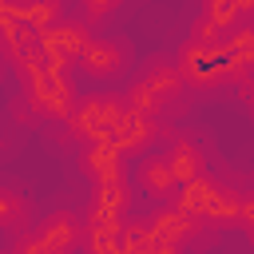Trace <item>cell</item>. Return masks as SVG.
<instances>
[{"instance_id": "1", "label": "cell", "mask_w": 254, "mask_h": 254, "mask_svg": "<svg viewBox=\"0 0 254 254\" xmlns=\"http://www.w3.org/2000/svg\"><path fill=\"white\" fill-rule=\"evenodd\" d=\"M179 71H183L187 83L210 87V83L234 75V52L222 40H198V36H190L183 44V52H179Z\"/></svg>"}, {"instance_id": "2", "label": "cell", "mask_w": 254, "mask_h": 254, "mask_svg": "<svg viewBox=\"0 0 254 254\" xmlns=\"http://www.w3.org/2000/svg\"><path fill=\"white\" fill-rule=\"evenodd\" d=\"M183 71L179 64H147L139 79H131V87L123 91V103L139 115H159L179 91H183Z\"/></svg>"}, {"instance_id": "3", "label": "cell", "mask_w": 254, "mask_h": 254, "mask_svg": "<svg viewBox=\"0 0 254 254\" xmlns=\"http://www.w3.org/2000/svg\"><path fill=\"white\" fill-rule=\"evenodd\" d=\"M123 115H127V103H123V99L91 95V99L75 103V111H71V119H67V131H71L75 139H83L87 147L111 143V135H115V127H119Z\"/></svg>"}, {"instance_id": "4", "label": "cell", "mask_w": 254, "mask_h": 254, "mask_svg": "<svg viewBox=\"0 0 254 254\" xmlns=\"http://www.w3.org/2000/svg\"><path fill=\"white\" fill-rule=\"evenodd\" d=\"M175 206L187 210V214H194V218H238V214H242V198H238L230 187H218V183H210V179L187 183Z\"/></svg>"}, {"instance_id": "5", "label": "cell", "mask_w": 254, "mask_h": 254, "mask_svg": "<svg viewBox=\"0 0 254 254\" xmlns=\"http://www.w3.org/2000/svg\"><path fill=\"white\" fill-rule=\"evenodd\" d=\"M87 44H91V32H87L83 20H60L48 32H40V52L60 71H67V64H79V56H83Z\"/></svg>"}, {"instance_id": "6", "label": "cell", "mask_w": 254, "mask_h": 254, "mask_svg": "<svg viewBox=\"0 0 254 254\" xmlns=\"http://www.w3.org/2000/svg\"><path fill=\"white\" fill-rule=\"evenodd\" d=\"M79 238H83V222L75 214H67V210L44 218L40 230L32 234V242L40 246V254H71L79 246Z\"/></svg>"}, {"instance_id": "7", "label": "cell", "mask_w": 254, "mask_h": 254, "mask_svg": "<svg viewBox=\"0 0 254 254\" xmlns=\"http://www.w3.org/2000/svg\"><path fill=\"white\" fill-rule=\"evenodd\" d=\"M159 135V123H155V115H139V111H131L127 107V115L119 119V127H115V135H111V143L123 151V155H139V151H147L151 147V139Z\"/></svg>"}, {"instance_id": "8", "label": "cell", "mask_w": 254, "mask_h": 254, "mask_svg": "<svg viewBox=\"0 0 254 254\" xmlns=\"http://www.w3.org/2000/svg\"><path fill=\"white\" fill-rule=\"evenodd\" d=\"M139 187L147 194H155V198H175L183 183H179V175H175L167 155H151V159L139 163Z\"/></svg>"}, {"instance_id": "9", "label": "cell", "mask_w": 254, "mask_h": 254, "mask_svg": "<svg viewBox=\"0 0 254 254\" xmlns=\"http://www.w3.org/2000/svg\"><path fill=\"white\" fill-rule=\"evenodd\" d=\"M0 8H4V16L20 20V24L36 28V32H48L52 24H60V0H28V4H20V0H0Z\"/></svg>"}, {"instance_id": "10", "label": "cell", "mask_w": 254, "mask_h": 254, "mask_svg": "<svg viewBox=\"0 0 254 254\" xmlns=\"http://www.w3.org/2000/svg\"><path fill=\"white\" fill-rule=\"evenodd\" d=\"M79 67L87 71V75H95V79H103V75H115L119 67H123V48L119 44H111V40H91L87 48H83V56H79Z\"/></svg>"}, {"instance_id": "11", "label": "cell", "mask_w": 254, "mask_h": 254, "mask_svg": "<svg viewBox=\"0 0 254 254\" xmlns=\"http://www.w3.org/2000/svg\"><path fill=\"white\" fill-rule=\"evenodd\" d=\"M123 206H127V187H123V183L95 187L87 226H115V222H119V214H123Z\"/></svg>"}, {"instance_id": "12", "label": "cell", "mask_w": 254, "mask_h": 254, "mask_svg": "<svg viewBox=\"0 0 254 254\" xmlns=\"http://www.w3.org/2000/svg\"><path fill=\"white\" fill-rule=\"evenodd\" d=\"M119 159L123 151L115 143H95L83 151V171L95 179V187H107V183H119Z\"/></svg>"}, {"instance_id": "13", "label": "cell", "mask_w": 254, "mask_h": 254, "mask_svg": "<svg viewBox=\"0 0 254 254\" xmlns=\"http://www.w3.org/2000/svg\"><path fill=\"white\" fill-rule=\"evenodd\" d=\"M167 159H171V167H175V175H179L183 187L194 183V179H202V147H194L190 139H175V147L167 151Z\"/></svg>"}, {"instance_id": "14", "label": "cell", "mask_w": 254, "mask_h": 254, "mask_svg": "<svg viewBox=\"0 0 254 254\" xmlns=\"http://www.w3.org/2000/svg\"><path fill=\"white\" fill-rule=\"evenodd\" d=\"M24 222H28V206H24V198H20L16 190H0V226L20 230Z\"/></svg>"}, {"instance_id": "15", "label": "cell", "mask_w": 254, "mask_h": 254, "mask_svg": "<svg viewBox=\"0 0 254 254\" xmlns=\"http://www.w3.org/2000/svg\"><path fill=\"white\" fill-rule=\"evenodd\" d=\"M115 8H119V0H83L87 20H103V16H111Z\"/></svg>"}, {"instance_id": "16", "label": "cell", "mask_w": 254, "mask_h": 254, "mask_svg": "<svg viewBox=\"0 0 254 254\" xmlns=\"http://www.w3.org/2000/svg\"><path fill=\"white\" fill-rule=\"evenodd\" d=\"M238 8L242 12H254V0H238Z\"/></svg>"}]
</instances>
